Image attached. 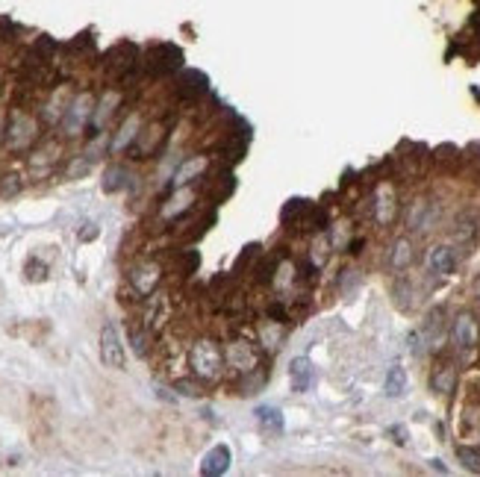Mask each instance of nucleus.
<instances>
[{
    "mask_svg": "<svg viewBox=\"0 0 480 477\" xmlns=\"http://www.w3.org/2000/svg\"><path fill=\"white\" fill-rule=\"evenodd\" d=\"M101 360H104L106 368H115V371H121L127 366V353H124L121 336H118V330L112 324H106L101 330Z\"/></svg>",
    "mask_w": 480,
    "mask_h": 477,
    "instance_id": "f03ea898",
    "label": "nucleus"
},
{
    "mask_svg": "<svg viewBox=\"0 0 480 477\" xmlns=\"http://www.w3.org/2000/svg\"><path fill=\"white\" fill-rule=\"evenodd\" d=\"M454 339H457V345L466 348V351L477 345V321H474V316L463 313L457 321H454Z\"/></svg>",
    "mask_w": 480,
    "mask_h": 477,
    "instance_id": "0eeeda50",
    "label": "nucleus"
},
{
    "mask_svg": "<svg viewBox=\"0 0 480 477\" xmlns=\"http://www.w3.org/2000/svg\"><path fill=\"white\" fill-rule=\"evenodd\" d=\"M227 363L233 368H239V371H254L251 368L254 366V353H251V348L245 342H236V345L227 348Z\"/></svg>",
    "mask_w": 480,
    "mask_h": 477,
    "instance_id": "9b49d317",
    "label": "nucleus"
},
{
    "mask_svg": "<svg viewBox=\"0 0 480 477\" xmlns=\"http://www.w3.org/2000/svg\"><path fill=\"white\" fill-rule=\"evenodd\" d=\"M206 83L209 80L201 74V71H183V74L177 77V94L183 101H198L206 91Z\"/></svg>",
    "mask_w": 480,
    "mask_h": 477,
    "instance_id": "39448f33",
    "label": "nucleus"
},
{
    "mask_svg": "<svg viewBox=\"0 0 480 477\" xmlns=\"http://www.w3.org/2000/svg\"><path fill=\"white\" fill-rule=\"evenodd\" d=\"M191 368H195L201 377H215L221 368V353L215 351L212 342H198L195 351H191Z\"/></svg>",
    "mask_w": 480,
    "mask_h": 477,
    "instance_id": "7ed1b4c3",
    "label": "nucleus"
},
{
    "mask_svg": "<svg viewBox=\"0 0 480 477\" xmlns=\"http://www.w3.org/2000/svg\"><path fill=\"white\" fill-rule=\"evenodd\" d=\"M460 457L466 460V466H469V468H480V457H477V454H471V451L460 448Z\"/></svg>",
    "mask_w": 480,
    "mask_h": 477,
    "instance_id": "6ab92c4d",
    "label": "nucleus"
},
{
    "mask_svg": "<svg viewBox=\"0 0 480 477\" xmlns=\"http://www.w3.org/2000/svg\"><path fill=\"white\" fill-rule=\"evenodd\" d=\"M12 148H21L24 145V141H30L33 139V133H36V121H33V118H27V115H15L12 118Z\"/></svg>",
    "mask_w": 480,
    "mask_h": 477,
    "instance_id": "1a4fd4ad",
    "label": "nucleus"
},
{
    "mask_svg": "<svg viewBox=\"0 0 480 477\" xmlns=\"http://www.w3.org/2000/svg\"><path fill=\"white\" fill-rule=\"evenodd\" d=\"M434 389H436V392H445V395L454 389V368H451V366H442V368L434 374Z\"/></svg>",
    "mask_w": 480,
    "mask_h": 477,
    "instance_id": "dca6fc26",
    "label": "nucleus"
},
{
    "mask_svg": "<svg viewBox=\"0 0 480 477\" xmlns=\"http://www.w3.org/2000/svg\"><path fill=\"white\" fill-rule=\"evenodd\" d=\"M259 421H262V427H266L269 433H274V431L280 433L283 431V413L280 410H271V407L269 410H259Z\"/></svg>",
    "mask_w": 480,
    "mask_h": 477,
    "instance_id": "2eb2a0df",
    "label": "nucleus"
},
{
    "mask_svg": "<svg viewBox=\"0 0 480 477\" xmlns=\"http://www.w3.org/2000/svg\"><path fill=\"white\" fill-rule=\"evenodd\" d=\"M204 165H206L204 159H191V162H186V165H183V169L177 171V180H174V183H177V186L189 183V177H191V174H198V171H204Z\"/></svg>",
    "mask_w": 480,
    "mask_h": 477,
    "instance_id": "a211bd4d",
    "label": "nucleus"
},
{
    "mask_svg": "<svg viewBox=\"0 0 480 477\" xmlns=\"http://www.w3.org/2000/svg\"><path fill=\"white\" fill-rule=\"evenodd\" d=\"M136 54H139L136 44H118L106 54V68L118 77H127L133 71V65H136Z\"/></svg>",
    "mask_w": 480,
    "mask_h": 477,
    "instance_id": "20e7f679",
    "label": "nucleus"
},
{
    "mask_svg": "<svg viewBox=\"0 0 480 477\" xmlns=\"http://www.w3.org/2000/svg\"><path fill=\"white\" fill-rule=\"evenodd\" d=\"M292 380H295V389H298V392L309 389V386H313V380H316L313 366H309L306 360H295V363H292Z\"/></svg>",
    "mask_w": 480,
    "mask_h": 477,
    "instance_id": "f8f14e48",
    "label": "nucleus"
},
{
    "mask_svg": "<svg viewBox=\"0 0 480 477\" xmlns=\"http://www.w3.org/2000/svg\"><path fill=\"white\" fill-rule=\"evenodd\" d=\"M145 65H148L151 74H156V77L174 74V71H180V65H183V51H180V47H174V44H165V41L154 44V47H148Z\"/></svg>",
    "mask_w": 480,
    "mask_h": 477,
    "instance_id": "f257e3e1",
    "label": "nucleus"
},
{
    "mask_svg": "<svg viewBox=\"0 0 480 477\" xmlns=\"http://www.w3.org/2000/svg\"><path fill=\"white\" fill-rule=\"evenodd\" d=\"M227 466H230V448L227 445H219V448H212L209 454H206V460H204V474H221V471H227Z\"/></svg>",
    "mask_w": 480,
    "mask_h": 477,
    "instance_id": "9d476101",
    "label": "nucleus"
},
{
    "mask_svg": "<svg viewBox=\"0 0 480 477\" xmlns=\"http://www.w3.org/2000/svg\"><path fill=\"white\" fill-rule=\"evenodd\" d=\"M404 389H406V374H404V368H392V371H389V380H386V395H389V398H401Z\"/></svg>",
    "mask_w": 480,
    "mask_h": 477,
    "instance_id": "4468645a",
    "label": "nucleus"
},
{
    "mask_svg": "<svg viewBox=\"0 0 480 477\" xmlns=\"http://www.w3.org/2000/svg\"><path fill=\"white\" fill-rule=\"evenodd\" d=\"M410 259H413L410 242H406V239H398L395 251H392V268H406V266H410Z\"/></svg>",
    "mask_w": 480,
    "mask_h": 477,
    "instance_id": "ddd939ff",
    "label": "nucleus"
},
{
    "mask_svg": "<svg viewBox=\"0 0 480 477\" xmlns=\"http://www.w3.org/2000/svg\"><path fill=\"white\" fill-rule=\"evenodd\" d=\"M427 266H430V271H434V274H451L454 268H457V256H454L451 248L439 245V248H434V251L427 253Z\"/></svg>",
    "mask_w": 480,
    "mask_h": 477,
    "instance_id": "6e6552de",
    "label": "nucleus"
},
{
    "mask_svg": "<svg viewBox=\"0 0 480 477\" xmlns=\"http://www.w3.org/2000/svg\"><path fill=\"white\" fill-rule=\"evenodd\" d=\"M130 283H133V289L139 295H151L154 286L159 283V266H154V262H141V266L133 268Z\"/></svg>",
    "mask_w": 480,
    "mask_h": 477,
    "instance_id": "423d86ee",
    "label": "nucleus"
},
{
    "mask_svg": "<svg viewBox=\"0 0 480 477\" xmlns=\"http://www.w3.org/2000/svg\"><path fill=\"white\" fill-rule=\"evenodd\" d=\"M124 186H127V171L124 169H109L106 171V183H104L106 192H118V189H124Z\"/></svg>",
    "mask_w": 480,
    "mask_h": 477,
    "instance_id": "f3484780",
    "label": "nucleus"
}]
</instances>
